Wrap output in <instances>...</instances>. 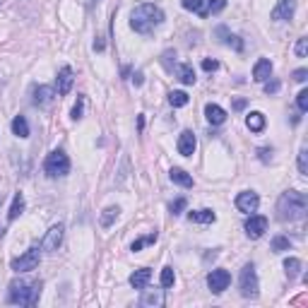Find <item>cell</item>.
<instances>
[{
	"instance_id": "cell-3",
	"label": "cell",
	"mask_w": 308,
	"mask_h": 308,
	"mask_svg": "<svg viewBox=\"0 0 308 308\" xmlns=\"http://www.w3.org/2000/svg\"><path fill=\"white\" fill-rule=\"evenodd\" d=\"M41 296V282H12L10 284V294L8 301L15 303V306H36Z\"/></svg>"
},
{
	"instance_id": "cell-46",
	"label": "cell",
	"mask_w": 308,
	"mask_h": 308,
	"mask_svg": "<svg viewBox=\"0 0 308 308\" xmlns=\"http://www.w3.org/2000/svg\"><path fill=\"white\" fill-rule=\"evenodd\" d=\"M94 51H104V41H101V39L94 41Z\"/></svg>"
},
{
	"instance_id": "cell-8",
	"label": "cell",
	"mask_w": 308,
	"mask_h": 308,
	"mask_svg": "<svg viewBox=\"0 0 308 308\" xmlns=\"http://www.w3.org/2000/svg\"><path fill=\"white\" fill-rule=\"evenodd\" d=\"M231 282V275L227 270H212L210 275H207V286H210V292L212 294H221Z\"/></svg>"
},
{
	"instance_id": "cell-6",
	"label": "cell",
	"mask_w": 308,
	"mask_h": 308,
	"mask_svg": "<svg viewBox=\"0 0 308 308\" xmlns=\"http://www.w3.org/2000/svg\"><path fill=\"white\" fill-rule=\"evenodd\" d=\"M39 260H41L39 248H29V251H24L19 258L12 260V270H15V272H32V270H36Z\"/></svg>"
},
{
	"instance_id": "cell-28",
	"label": "cell",
	"mask_w": 308,
	"mask_h": 308,
	"mask_svg": "<svg viewBox=\"0 0 308 308\" xmlns=\"http://www.w3.org/2000/svg\"><path fill=\"white\" fill-rule=\"evenodd\" d=\"M118 212H120L118 207H106L101 214V227H111L113 221L118 219Z\"/></svg>"
},
{
	"instance_id": "cell-12",
	"label": "cell",
	"mask_w": 308,
	"mask_h": 308,
	"mask_svg": "<svg viewBox=\"0 0 308 308\" xmlns=\"http://www.w3.org/2000/svg\"><path fill=\"white\" fill-rule=\"evenodd\" d=\"M72 82H75V77H72V68H60V72H58V79H55V89H58V94L65 96L70 94L72 89Z\"/></svg>"
},
{
	"instance_id": "cell-30",
	"label": "cell",
	"mask_w": 308,
	"mask_h": 308,
	"mask_svg": "<svg viewBox=\"0 0 308 308\" xmlns=\"http://www.w3.org/2000/svg\"><path fill=\"white\" fill-rule=\"evenodd\" d=\"M284 270H286V275H289V277H296L301 272V260H299V258H286V260H284Z\"/></svg>"
},
{
	"instance_id": "cell-16",
	"label": "cell",
	"mask_w": 308,
	"mask_h": 308,
	"mask_svg": "<svg viewBox=\"0 0 308 308\" xmlns=\"http://www.w3.org/2000/svg\"><path fill=\"white\" fill-rule=\"evenodd\" d=\"M205 118L212 123V126H221L224 120H227V111L217 106V104H207L205 106Z\"/></svg>"
},
{
	"instance_id": "cell-11",
	"label": "cell",
	"mask_w": 308,
	"mask_h": 308,
	"mask_svg": "<svg viewBox=\"0 0 308 308\" xmlns=\"http://www.w3.org/2000/svg\"><path fill=\"white\" fill-rule=\"evenodd\" d=\"M178 154H183V157H193L195 154V147H198V142H195V135H193V130H183L181 135H178Z\"/></svg>"
},
{
	"instance_id": "cell-18",
	"label": "cell",
	"mask_w": 308,
	"mask_h": 308,
	"mask_svg": "<svg viewBox=\"0 0 308 308\" xmlns=\"http://www.w3.org/2000/svg\"><path fill=\"white\" fill-rule=\"evenodd\" d=\"M150 279H152V270L140 268V270H135L133 275H130V286H133V289H145Z\"/></svg>"
},
{
	"instance_id": "cell-35",
	"label": "cell",
	"mask_w": 308,
	"mask_h": 308,
	"mask_svg": "<svg viewBox=\"0 0 308 308\" xmlns=\"http://www.w3.org/2000/svg\"><path fill=\"white\" fill-rule=\"evenodd\" d=\"M279 87H282L279 79H265V94H277Z\"/></svg>"
},
{
	"instance_id": "cell-24",
	"label": "cell",
	"mask_w": 308,
	"mask_h": 308,
	"mask_svg": "<svg viewBox=\"0 0 308 308\" xmlns=\"http://www.w3.org/2000/svg\"><path fill=\"white\" fill-rule=\"evenodd\" d=\"M22 212H24V195L22 193H17L15 198H12V207H10V212H8V219L15 221Z\"/></svg>"
},
{
	"instance_id": "cell-1",
	"label": "cell",
	"mask_w": 308,
	"mask_h": 308,
	"mask_svg": "<svg viewBox=\"0 0 308 308\" xmlns=\"http://www.w3.org/2000/svg\"><path fill=\"white\" fill-rule=\"evenodd\" d=\"M308 200L299 190H286L277 200V219L279 221H299L306 217Z\"/></svg>"
},
{
	"instance_id": "cell-9",
	"label": "cell",
	"mask_w": 308,
	"mask_h": 308,
	"mask_svg": "<svg viewBox=\"0 0 308 308\" xmlns=\"http://www.w3.org/2000/svg\"><path fill=\"white\" fill-rule=\"evenodd\" d=\"M258 205H260V198H258V193H253V190H243V193H238V195H236L238 212L251 214V212L258 210Z\"/></svg>"
},
{
	"instance_id": "cell-41",
	"label": "cell",
	"mask_w": 308,
	"mask_h": 308,
	"mask_svg": "<svg viewBox=\"0 0 308 308\" xmlns=\"http://www.w3.org/2000/svg\"><path fill=\"white\" fill-rule=\"evenodd\" d=\"M217 68H219V63H217V60H210V58H205V60H202V70L214 72Z\"/></svg>"
},
{
	"instance_id": "cell-5",
	"label": "cell",
	"mask_w": 308,
	"mask_h": 308,
	"mask_svg": "<svg viewBox=\"0 0 308 308\" xmlns=\"http://www.w3.org/2000/svg\"><path fill=\"white\" fill-rule=\"evenodd\" d=\"M238 284H241V294H243L245 299H255V296H258V292H260V284H258V272H255L253 262L243 265Z\"/></svg>"
},
{
	"instance_id": "cell-36",
	"label": "cell",
	"mask_w": 308,
	"mask_h": 308,
	"mask_svg": "<svg viewBox=\"0 0 308 308\" xmlns=\"http://www.w3.org/2000/svg\"><path fill=\"white\" fill-rule=\"evenodd\" d=\"M227 8V0H210V8H207V15L212 12V15H217V12H221V10Z\"/></svg>"
},
{
	"instance_id": "cell-15",
	"label": "cell",
	"mask_w": 308,
	"mask_h": 308,
	"mask_svg": "<svg viewBox=\"0 0 308 308\" xmlns=\"http://www.w3.org/2000/svg\"><path fill=\"white\" fill-rule=\"evenodd\" d=\"M142 299L140 303L142 306H164V289H142Z\"/></svg>"
},
{
	"instance_id": "cell-40",
	"label": "cell",
	"mask_w": 308,
	"mask_h": 308,
	"mask_svg": "<svg viewBox=\"0 0 308 308\" xmlns=\"http://www.w3.org/2000/svg\"><path fill=\"white\" fill-rule=\"evenodd\" d=\"M186 205H188V202H186V198H178L174 205H171V212H174V214H181L183 210H186Z\"/></svg>"
},
{
	"instance_id": "cell-44",
	"label": "cell",
	"mask_w": 308,
	"mask_h": 308,
	"mask_svg": "<svg viewBox=\"0 0 308 308\" xmlns=\"http://www.w3.org/2000/svg\"><path fill=\"white\" fill-rule=\"evenodd\" d=\"M245 104H248L245 99H236V101H234V109H236V111H243V109H245Z\"/></svg>"
},
{
	"instance_id": "cell-39",
	"label": "cell",
	"mask_w": 308,
	"mask_h": 308,
	"mask_svg": "<svg viewBox=\"0 0 308 308\" xmlns=\"http://www.w3.org/2000/svg\"><path fill=\"white\" fill-rule=\"evenodd\" d=\"M227 44H229V46H234V48H236L238 53L243 51V41L238 39V36H231V34H229V36H227Z\"/></svg>"
},
{
	"instance_id": "cell-22",
	"label": "cell",
	"mask_w": 308,
	"mask_h": 308,
	"mask_svg": "<svg viewBox=\"0 0 308 308\" xmlns=\"http://www.w3.org/2000/svg\"><path fill=\"white\" fill-rule=\"evenodd\" d=\"M176 75H178V79H181L183 85H195V70H193V65H188V63H183V65H178L176 68Z\"/></svg>"
},
{
	"instance_id": "cell-38",
	"label": "cell",
	"mask_w": 308,
	"mask_h": 308,
	"mask_svg": "<svg viewBox=\"0 0 308 308\" xmlns=\"http://www.w3.org/2000/svg\"><path fill=\"white\" fill-rule=\"evenodd\" d=\"M171 58H176V51H166V53L161 55V63H164L166 70H174L176 63H171Z\"/></svg>"
},
{
	"instance_id": "cell-2",
	"label": "cell",
	"mask_w": 308,
	"mask_h": 308,
	"mask_svg": "<svg viewBox=\"0 0 308 308\" xmlns=\"http://www.w3.org/2000/svg\"><path fill=\"white\" fill-rule=\"evenodd\" d=\"M161 22H164V12L154 3H142L130 12V27L137 34H152Z\"/></svg>"
},
{
	"instance_id": "cell-14",
	"label": "cell",
	"mask_w": 308,
	"mask_h": 308,
	"mask_svg": "<svg viewBox=\"0 0 308 308\" xmlns=\"http://www.w3.org/2000/svg\"><path fill=\"white\" fill-rule=\"evenodd\" d=\"M32 101L36 104V106H48V104L53 101V96H55V89L53 87H48V85H39V87H34L32 92Z\"/></svg>"
},
{
	"instance_id": "cell-33",
	"label": "cell",
	"mask_w": 308,
	"mask_h": 308,
	"mask_svg": "<svg viewBox=\"0 0 308 308\" xmlns=\"http://www.w3.org/2000/svg\"><path fill=\"white\" fill-rule=\"evenodd\" d=\"M85 113V96H77V101L72 106V120H79Z\"/></svg>"
},
{
	"instance_id": "cell-13",
	"label": "cell",
	"mask_w": 308,
	"mask_h": 308,
	"mask_svg": "<svg viewBox=\"0 0 308 308\" xmlns=\"http://www.w3.org/2000/svg\"><path fill=\"white\" fill-rule=\"evenodd\" d=\"M294 8H296V0H279V5L272 10V19L275 22H284L294 17Z\"/></svg>"
},
{
	"instance_id": "cell-27",
	"label": "cell",
	"mask_w": 308,
	"mask_h": 308,
	"mask_svg": "<svg viewBox=\"0 0 308 308\" xmlns=\"http://www.w3.org/2000/svg\"><path fill=\"white\" fill-rule=\"evenodd\" d=\"M292 248V241L286 236H275L272 238V243H270V251H275V253H284Z\"/></svg>"
},
{
	"instance_id": "cell-37",
	"label": "cell",
	"mask_w": 308,
	"mask_h": 308,
	"mask_svg": "<svg viewBox=\"0 0 308 308\" xmlns=\"http://www.w3.org/2000/svg\"><path fill=\"white\" fill-rule=\"evenodd\" d=\"M306 53H308V39L301 36V39L296 41V55H299V58H306Z\"/></svg>"
},
{
	"instance_id": "cell-43",
	"label": "cell",
	"mask_w": 308,
	"mask_h": 308,
	"mask_svg": "<svg viewBox=\"0 0 308 308\" xmlns=\"http://www.w3.org/2000/svg\"><path fill=\"white\" fill-rule=\"evenodd\" d=\"M258 154H260L262 161H270V159H272V157H268V154H272V150H265V147H262V150H258Z\"/></svg>"
},
{
	"instance_id": "cell-17",
	"label": "cell",
	"mask_w": 308,
	"mask_h": 308,
	"mask_svg": "<svg viewBox=\"0 0 308 308\" xmlns=\"http://www.w3.org/2000/svg\"><path fill=\"white\" fill-rule=\"evenodd\" d=\"M270 75H272V63H270L268 58H260L253 65V79L255 82H265V79H270Z\"/></svg>"
},
{
	"instance_id": "cell-48",
	"label": "cell",
	"mask_w": 308,
	"mask_h": 308,
	"mask_svg": "<svg viewBox=\"0 0 308 308\" xmlns=\"http://www.w3.org/2000/svg\"><path fill=\"white\" fill-rule=\"evenodd\" d=\"M3 202H5V195H3V193H0V205H3Z\"/></svg>"
},
{
	"instance_id": "cell-32",
	"label": "cell",
	"mask_w": 308,
	"mask_h": 308,
	"mask_svg": "<svg viewBox=\"0 0 308 308\" xmlns=\"http://www.w3.org/2000/svg\"><path fill=\"white\" fill-rule=\"evenodd\" d=\"M299 171H301V176L308 174V150L306 147H301L299 150Z\"/></svg>"
},
{
	"instance_id": "cell-49",
	"label": "cell",
	"mask_w": 308,
	"mask_h": 308,
	"mask_svg": "<svg viewBox=\"0 0 308 308\" xmlns=\"http://www.w3.org/2000/svg\"><path fill=\"white\" fill-rule=\"evenodd\" d=\"M87 3H89V5H94V3H96V0H87Z\"/></svg>"
},
{
	"instance_id": "cell-20",
	"label": "cell",
	"mask_w": 308,
	"mask_h": 308,
	"mask_svg": "<svg viewBox=\"0 0 308 308\" xmlns=\"http://www.w3.org/2000/svg\"><path fill=\"white\" fill-rule=\"evenodd\" d=\"M245 126H248V130H253V133H262V130H265V116H262L260 111H253V113H248Z\"/></svg>"
},
{
	"instance_id": "cell-21",
	"label": "cell",
	"mask_w": 308,
	"mask_h": 308,
	"mask_svg": "<svg viewBox=\"0 0 308 308\" xmlns=\"http://www.w3.org/2000/svg\"><path fill=\"white\" fill-rule=\"evenodd\" d=\"M188 219L195 224H212L217 219V214L212 210H195V212H188Z\"/></svg>"
},
{
	"instance_id": "cell-47",
	"label": "cell",
	"mask_w": 308,
	"mask_h": 308,
	"mask_svg": "<svg viewBox=\"0 0 308 308\" xmlns=\"http://www.w3.org/2000/svg\"><path fill=\"white\" fill-rule=\"evenodd\" d=\"M5 236V227H0V238Z\"/></svg>"
},
{
	"instance_id": "cell-45",
	"label": "cell",
	"mask_w": 308,
	"mask_h": 308,
	"mask_svg": "<svg viewBox=\"0 0 308 308\" xmlns=\"http://www.w3.org/2000/svg\"><path fill=\"white\" fill-rule=\"evenodd\" d=\"M133 82L137 85V87H140V85L145 82V79H142V72H135V75H133Z\"/></svg>"
},
{
	"instance_id": "cell-31",
	"label": "cell",
	"mask_w": 308,
	"mask_h": 308,
	"mask_svg": "<svg viewBox=\"0 0 308 308\" xmlns=\"http://www.w3.org/2000/svg\"><path fill=\"white\" fill-rule=\"evenodd\" d=\"M174 282H176L174 268H164V270H161V286L169 289V286H174Z\"/></svg>"
},
{
	"instance_id": "cell-34",
	"label": "cell",
	"mask_w": 308,
	"mask_h": 308,
	"mask_svg": "<svg viewBox=\"0 0 308 308\" xmlns=\"http://www.w3.org/2000/svg\"><path fill=\"white\" fill-rule=\"evenodd\" d=\"M296 104H299L301 113H306V111H308V89H301L299 96H296Z\"/></svg>"
},
{
	"instance_id": "cell-29",
	"label": "cell",
	"mask_w": 308,
	"mask_h": 308,
	"mask_svg": "<svg viewBox=\"0 0 308 308\" xmlns=\"http://www.w3.org/2000/svg\"><path fill=\"white\" fill-rule=\"evenodd\" d=\"M154 241H157V231H152L150 236H145V238H137V241H133V245H130V251H135V253H137V251H142L145 245L154 243Z\"/></svg>"
},
{
	"instance_id": "cell-42",
	"label": "cell",
	"mask_w": 308,
	"mask_h": 308,
	"mask_svg": "<svg viewBox=\"0 0 308 308\" xmlns=\"http://www.w3.org/2000/svg\"><path fill=\"white\" fill-rule=\"evenodd\" d=\"M306 77H308V70H306V68H299V70H294V79H296V82H306Z\"/></svg>"
},
{
	"instance_id": "cell-26",
	"label": "cell",
	"mask_w": 308,
	"mask_h": 308,
	"mask_svg": "<svg viewBox=\"0 0 308 308\" xmlns=\"http://www.w3.org/2000/svg\"><path fill=\"white\" fill-rule=\"evenodd\" d=\"M188 101H190V96L186 94V92H181V89H176V92H171V94H169V104H171L174 109H183Z\"/></svg>"
},
{
	"instance_id": "cell-7",
	"label": "cell",
	"mask_w": 308,
	"mask_h": 308,
	"mask_svg": "<svg viewBox=\"0 0 308 308\" xmlns=\"http://www.w3.org/2000/svg\"><path fill=\"white\" fill-rule=\"evenodd\" d=\"M63 234H65L63 224H55V227H51V229L46 231L44 241H41V251H46V253H53V251H58V245L63 243Z\"/></svg>"
},
{
	"instance_id": "cell-25",
	"label": "cell",
	"mask_w": 308,
	"mask_h": 308,
	"mask_svg": "<svg viewBox=\"0 0 308 308\" xmlns=\"http://www.w3.org/2000/svg\"><path fill=\"white\" fill-rule=\"evenodd\" d=\"M181 5L190 12H198L200 17H207V8H205V0H181Z\"/></svg>"
},
{
	"instance_id": "cell-19",
	"label": "cell",
	"mask_w": 308,
	"mask_h": 308,
	"mask_svg": "<svg viewBox=\"0 0 308 308\" xmlns=\"http://www.w3.org/2000/svg\"><path fill=\"white\" fill-rule=\"evenodd\" d=\"M169 178L174 183H178V186H183V188H193V176L186 174V171L178 169V166H174V169L169 171Z\"/></svg>"
},
{
	"instance_id": "cell-23",
	"label": "cell",
	"mask_w": 308,
	"mask_h": 308,
	"mask_svg": "<svg viewBox=\"0 0 308 308\" xmlns=\"http://www.w3.org/2000/svg\"><path fill=\"white\" fill-rule=\"evenodd\" d=\"M12 133H15L17 137H29V123H27L24 116H15V118H12Z\"/></svg>"
},
{
	"instance_id": "cell-4",
	"label": "cell",
	"mask_w": 308,
	"mask_h": 308,
	"mask_svg": "<svg viewBox=\"0 0 308 308\" xmlns=\"http://www.w3.org/2000/svg\"><path fill=\"white\" fill-rule=\"evenodd\" d=\"M44 171H46L51 178H55V176H65L68 171H70V159H68V154H65L63 150H53L46 157V161H44Z\"/></svg>"
},
{
	"instance_id": "cell-10",
	"label": "cell",
	"mask_w": 308,
	"mask_h": 308,
	"mask_svg": "<svg viewBox=\"0 0 308 308\" xmlns=\"http://www.w3.org/2000/svg\"><path fill=\"white\" fill-rule=\"evenodd\" d=\"M265 231H268V219L262 214H251L245 219V234H248V238H260Z\"/></svg>"
}]
</instances>
